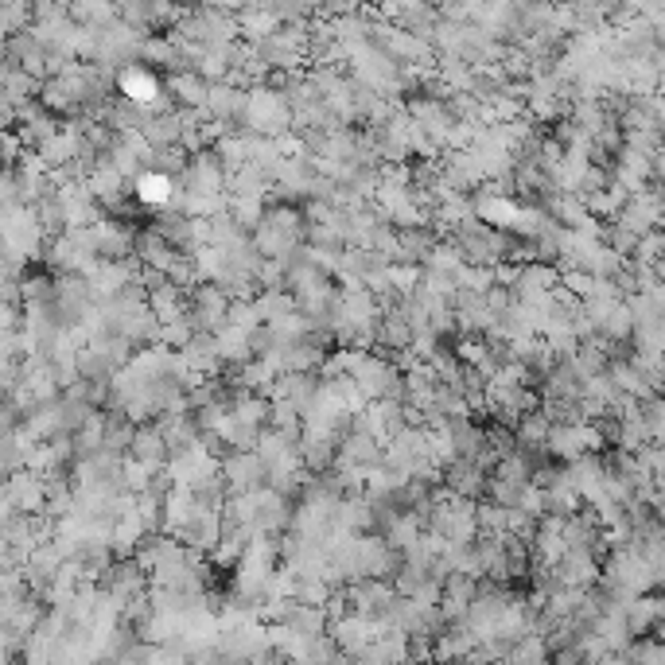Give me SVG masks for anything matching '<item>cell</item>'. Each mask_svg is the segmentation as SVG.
<instances>
[{
	"label": "cell",
	"mask_w": 665,
	"mask_h": 665,
	"mask_svg": "<svg viewBox=\"0 0 665 665\" xmlns=\"http://www.w3.org/2000/svg\"><path fill=\"white\" fill-rule=\"evenodd\" d=\"M121 90H125L129 102L148 105V102H156L160 82H156V74H148V70H125V74H121Z\"/></svg>",
	"instance_id": "2"
},
{
	"label": "cell",
	"mask_w": 665,
	"mask_h": 665,
	"mask_svg": "<svg viewBox=\"0 0 665 665\" xmlns=\"http://www.w3.org/2000/svg\"><path fill=\"white\" fill-rule=\"evenodd\" d=\"M133 191H137V199L144 207H164L175 195V183H172V175H164V172H144Z\"/></svg>",
	"instance_id": "1"
}]
</instances>
